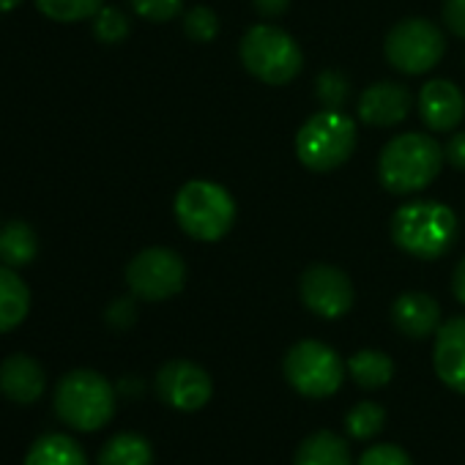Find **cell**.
I'll list each match as a JSON object with an SVG mask.
<instances>
[{
    "instance_id": "27",
    "label": "cell",
    "mask_w": 465,
    "mask_h": 465,
    "mask_svg": "<svg viewBox=\"0 0 465 465\" xmlns=\"http://www.w3.org/2000/svg\"><path fill=\"white\" fill-rule=\"evenodd\" d=\"M315 88H318V99L323 102L326 110H342V104L348 102V91H351L348 80L334 69H326L318 77Z\"/></svg>"
},
{
    "instance_id": "17",
    "label": "cell",
    "mask_w": 465,
    "mask_h": 465,
    "mask_svg": "<svg viewBox=\"0 0 465 465\" xmlns=\"http://www.w3.org/2000/svg\"><path fill=\"white\" fill-rule=\"evenodd\" d=\"M31 312V291L12 266H0V334L17 329Z\"/></svg>"
},
{
    "instance_id": "33",
    "label": "cell",
    "mask_w": 465,
    "mask_h": 465,
    "mask_svg": "<svg viewBox=\"0 0 465 465\" xmlns=\"http://www.w3.org/2000/svg\"><path fill=\"white\" fill-rule=\"evenodd\" d=\"M252 4H255L258 15L266 20H277L291 9V0H252Z\"/></svg>"
},
{
    "instance_id": "36",
    "label": "cell",
    "mask_w": 465,
    "mask_h": 465,
    "mask_svg": "<svg viewBox=\"0 0 465 465\" xmlns=\"http://www.w3.org/2000/svg\"><path fill=\"white\" fill-rule=\"evenodd\" d=\"M23 0H0V12H15Z\"/></svg>"
},
{
    "instance_id": "21",
    "label": "cell",
    "mask_w": 465,
    "mask_h": 465,
    "mask_svg": "<svg viewBox=\"0 0 465 465\" xmlns=\"http://www.w3.org/2000/svg\"><path fill=\"white\" fill-rule=\"evenodd\" d=\"M96 465H153V446L137 432H118L102 446Z\"/></svg>"
},
{
    "instance_id": "4",
    "label": "cell",
    "mask_w": 465,
    "mask_h": 465,
    "mask_svg": "<svg viewBox=\"0 0 465 465\" xmlns=\"http://www.w3.org/2000/svg\"><path fill=\"white\" fill-rule=\"evenodd\" d=\"M175 219L194 242H219L236 222V200L213 181H186L175 194Z\"/></svg>"
},
{
    "instance_id": "20",
    "label": "cell",
    "mask_w": 465,
    "mask_h": 465,
    "mask_svg": "<svg viewBox=\"0 0 465 465\" xmlns=\"http://www.w3.org/2000/svg\"><path fill=\"white\" fill-rule=\"evenodd\" d=\"M25 465H88V457L85 449L72 435L47 432L31 443Z\"/></svg>"
},
{
    "instance_id": "19",
    "label": "cell",
    "mask_w": 465,
    "mask_h": 465,
    "mask_svg": "<svg viewBox=\"0 0 465 465\" xmlns=\"http://www.w3.org/2000/svg\"><path fill=\"white\" fill-rule=\"evenodd\" d=\"M39 255V236L25 219H12L0 227V263L25 269Z\"/></svg>"
},
{
    "instance_id": "31",
    "label": "cell",
    "mask_w": 465,
    "mask_h": 465,
    "mask_svg": "<svg viewBox=\"0 0 465 465\" xmlns=\"http://www.w3.org/2000/svg\"><path fill=\"white\" fill-rule=\"evenodd\" d=\"M443 23L460 39H465V0H446L443 4Z\"/></svg>"
},
{
    "instance_id": "1",
    "label": "cell",
    "mask_w": 465,
    "mask_h": 465,
    "mask_svg": "<svg viewBox=\"0 0 465 465\" xmlns=\"http://www.w3.org/2000/svg\"><path fill=\"white\" fill-rule=\"evenodd\" d=\"M457 213L435 200L402 203L391 216L394 244L419 261L443 258L457 242Z\"/></svg>"
},
{
    "instance_id": "16",
    "label": "cell",
    "mask_w": 465,
    "mask_h": 465,
    "mask_svg": "<svg viewBox=\"0 0 465 465\" xmlns=\"http://www.w3.org/2000/svg\"><path fill=\"white\" fill-rule=\"evenodd\" d=\"M391 323L411 340H424L440 329V304L421 291H408L391 304Z\"/></svg>"
},
{
    "instance_id": "28",
    "label": "cell",
    "mask_w": 465,
    "mask_h": 465,
    "mask_svg": "<svg viewBox=\"0 0 465 465\" xmlns=\"http://www.w3.org/2000/svg\"><path fill=\"white\" fill-rule=\"evenodd\" d=\"M132 9L148 23H170L178 17L183 0H129Z\"/></svg>"
},
{
    "instance_id": "12",
    "label": "cell",
    "mask_w": 465,
    "mask_h": 465,
    "mask_svg": "<svg viewBox=\"0 0 465 465\" xmlns=\"http://www.w3.org/2000/svg\"><path fill=\"white\" fill-rule=\"evenodd\" d=\"M432 367L443 386L465 394V315H457L435 331Z\"/></svg>"
},
{
    "instance_id": "3",
    "label": "cell",
    "mask_w": 465,
    "mask_h": 465,
    "mask_svg": "<svg viewBox=\"0 0 465 465\" xmlns=\"http://www.w3.org/2000/svg\"><path fill=\"white\" fill-rule=\"evenodd\" d=\"M55 416L80 432H96L115 416V389L96 370H72L55 386Z\"/></svg>"
},
{
    "instance_id": "5",
    "label": "cell",
    "mask_w": 465,
    "mask_h": 465,
    "mask_svg": "<svg viewBox=\"0 0 465 465\" xmlns=\"http://www.w3.org/2000/svg\"><path fill=\"white\" fill-rule=\"evenodd\" d=\"M239 55L244 69L266 85H288L304 69L302 47L277 25H252L239 45Z\"/></svg>"
},
{
    "instance_id": "6",
    "label": "cell",
    "mask_w": 465,
    "mask_h": 465,
    "mask_svg": "<svg viewBox=\"0 0 465 465\" xmlns=\"http://www.w3.org/2000/svg\"><path fill=\"white\" fill-rule=\"evenodd\" d=\"M356 148V124L342 110H321L296 134V156L312 173L337 170Z\"/></svg>"
},
{
    "instance_id": "14",
    "label": "cell",
    "mask_w": 465,
    "mask_h": 465,
    "mask_svg": "<svg viewBox=\"0 0 465 465\" xmlns=\"http://www.w3.org/2000/svg\"><path fill=\"white\" fill-rule=\"evenodd\" d=\"M419 113L427 129L454 132L465 118V96L451 80H430L419 91Z\"/></svg>"
},
{
    "instance_id": "32",
    "label": "cell",
    "mask_w": 465,
    "mask_h": 465,
    "mask_svg": "<svg viewBox=\"0 0 465 465\" xmlns=\"http://www.w3.org/2000/svg\"><path fill=\"white\" fill-rule=\"evenodd\" d=\"M443 159L457 167V170H465V132H454L443 148Z\"/></svg>"
},
{
    "instance_id": "2",
    "label": "cell",
    "mask_w": 465,
    "mask_h": 465,
    "mask_svg": "<svg viewBox=\"0 0 465 465\" xmlns=\"http://www.w3.org/2000/svg\"><path fill=\"white\" fill-rule=\"evenodd\" d=\"M443 164V148L430 134L405 132L386 143L378 159V178L391 194H416L427 189Z\"/></svg>"
},
{
    "instance_id": "34",
    "label": "cell",
    "mask_w": 465,
    "mask_h": 465,
    "mask_svg": "<svg viewBox=\"0 0 465 465\" xmlns=\"http://www.w3.org/2000/svg\"><path fill=\"white\" fill-rule=\"evenodd\" d=\"M451 291H454V299L460 304H465V258L457 263L454 269V277H451Z\"/></svg>"
},
{
    "instance_id": "13",
    "label": "cell",
    "mask_w": 465,
    "mask_h": 465,
    "mask_svg": "<svg viewBox=\"0 0 465 465\" xmlns=\"http://www.w3.org/2000/svg\"><path fill=\"white\" fill-rule=\"evenodd\" d=\"M413 104V96L405 85L400 83H375L367 91H361L359 96V118L367 126H397L400 121L408 118Z\"/></svg>"
},
{
    "instance_id": "26",
    "label": "cell",
    "mask_w": 465,
    "mask_h": 465,
    "mask_svg": "<svg viewBox=\"0 0 465 465\" xmlns=\"http://www.w3.org/2000/svg\"><path fill=\"white\" fill-rule=\"evenodd\" d=\"M183 31L192 42H200V45L213 42L219 34V17L208 6H194L183 17Z\"/></svg>"
},
{
    "instance_id": "25",
    "label": "cell",
    "mask_w": 465,
    "mask_h": 465,
    "mask_svg": "<svg viewBox=\"0 0 465 465\" xmlns=\"http://www.w3.org/2000/svg\"><path fill=\"white\" fill-rule=\"evenodd\" d=\"M94 36L102 45H118L129 36V20L124 12L102 6V12L94 17Z\"/></svg>"
},
{
    "instance_id": "30",
    "label": "cell",
    "mask_w": 465,
    "mask_h": 465,
    "mask_svg": "<svg viewBox=\"0 0 465 465\" xmlns=\"http://www.w3.org/2000/svg\"><path fill=\"white\" fill-rule=\"evenodd\" d=\"M137 321V310H134V302L132 299H118L107 307V323L118 331L129 329L132 323Z\"/></svg>"
},
{
    "instance_id": "10",
    "label": "cell",
    "mask_w": 465,
    "mask_h": 465,
    "mask_svg": "<svg viewBox=\"0 0 465 465\" xmlns=\"http://www.w3.org/2000/svg\"><path fill=\"white\" fill-rule=\"evenodd\" d=\"M302 302L310 312H315L318 318L326 321H337L342 315L351 312L353 302H356V291L351 277L329 263H315L302 274V285H299Z\"/></svg>"
},
{
    "instance_id": "22",
    "label": "cell",
    "mask_w": 465,
    "mask_h": 465,
    "mask_svg": "<svg viewBox=\"0 0 465 465\" xmlns=\"http://www.w3.org/2000/svg\"><path fill=\"white\" fill-rule=\"evenodd\" d=\"M348 372L351 378L367 389V391H375V389H383L391 383L394 378V361L391 356H386L383 351H359L353 353V359L348 361Z\"/></svg>"
},
{
    "instance_id": "29",
    "label": "cell",
    "mask_w": 465,
    "mask_h": 465,
    "mask_svg": "<svg viewBox=\"0 0 465 465\" xmlns=\"http://www.w3.org/2000/svg\"><path fill=\"white\" fill-rule=\"evenodd\" d=\"M356 465H413L411 454L402 449V446H394V443H375L370 446Z\"/></svg>"
},
{
    "instance_id": "35",
    "label": "cell",
    "mask_w": 465,
    "mask_h": 465,
    "mask_svg": "<svg viewBox=\"0 0 465 465\" xmlns=\"http://www.w3.org/2000/svg\"><path fill=\"white\" fill-rule=\"evenodd\" d=\"M140 381H121V391H126V394H140Z\"/></svg>"
},
{
    "instance_id": "18",
    "label": "cell",
    "mask_w": 465,
    "mask_h": 465,
    "mask_svg": "<svg viewBox=\"0 0 465 465\" xmlns=\"http://www.w3.org/2000/svg\"><path fill=\"white\" fill-rule=\"evenodd\" d=\"M293 465H353V457L345 438L331 430H318L299 443Z\"/></svg>"
},
{
    "instance_id": "23",
    "label": "cell",
    "mask_w": 465,
    "mask_h": 465,
    "mask_svg": "<svg viewBox=\"0 0 465 465\" xmlns=\"http://www.w3.org/2000/svg\"><path fill=\"white\" fill-rule=\"evenodd\" d=\"M104 0H36V9L55 23H83L94 20Z\"/></svg>"
},
{
    "instance_id": "11",
    "label": "cell",
    "mask_w": 465,
    "mask_h": 465,
    "mask_svg": "<svg viewBox=\"0 0 465 465\" xmlns=\"http://www.w3.org/2000/svg\"><path fill=\"white\" fill-rule=\"evenodd\" d=\"M156 394L164 405L181 413H194L208 405L213 383L200 364L189 359H173L162 364L156 372Z\"/></svg>"
},
{
    "instance_id": "7",
    "label": "cell",
    "mask_w": 465,
    "mask_h": 465,
    "mask_svg": "<svg viewBox=\"0 0 465 465\" xmlns=\"http://www.w3.org/2000/svg\"><path fill=\"white\" fill-rule=\"evenodd\" d=\"M288 383L310 400H326L340 391L345 381V361L321 340L296 342L282 361Z\"/></svg>"
},
{
    "instance_id": "15",
    "label": "cell",
    "mask_w": 465,
    "mask_h": 465,
    "mask_svg": "<svg viewBox=\"0 0 465 465\" xmlns=\"http://www.w3.org/2000/svg\"><path fill=\"white\" fill-rule=\"evenodd\" d=\"M47 389L45 367L28 353H12L0 364V391L17 405H34Z\"/></svg>"
},
{
    "instance_id": "8",
    "label": "cell",
    "mask_w": 465,
    "mask_h": 465,
    "mask_svg": "<svg viewBox=\"0 0 465 465\" xmlns=\"http://www.w3.org/2000/svg\"><path fill=\"white\" fill-rule=\"evenodd\" d=\"M386 61L402 74H424L435 69L446 53L440 28L430 20L411 17L397 23L386 36Z\"/></svg>"
},
{
    "instance_id": "9",
    "label": "cell",
    "mask_w": 465,
    "mask_h": 465,
    "mask_svg": "<svg viewBox=\"0 0 465 465\" xmlns=\"http://www.w3.org/2000/svg\"><path fill=\"white\" fill-rule=\"evenodd\" d=\"M186 266L178 252L167 247H148L126 266V285L143 302H164L183 291Z\"/></svg>"
},
{
    "instance_id": "24",
    "label": "cell",
    "mask_w": 465,
    "mask_h": 465,
    "mask_svg": "<svg viewBox=\"0 0 465 465\" xmlns=\"http://www.w3.org/2000/svg\"><path fill=\"white\" fill-rule=\"evenodd\" d=\"M383 424H386V411H383V405L370 402V400L353 405V408L348 411V416H345V430H348V435L356 438V440H370V438H375V435L383 430Z\"/></svg>"
}]
</instances>
